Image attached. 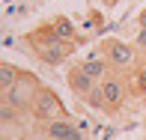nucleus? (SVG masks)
Wrapping results in <instances>:
<instances>
[{
    "label": "nucleus",
    "mask_w": 146,
    "mask_h": 140,
    "mask_svg": "<svg viewBox=\"0 0 146 140\" xmlns=\"http://www.w3.org/2000/svg\"><path fill=\"white\" fill-rule=\"evenodd\" d=\"M66 84H69L72 96H75L78 102H84V98H87L92 90H98V81H92V78L87 75V72L81 69V63L69 66V72H66Z\"/></svg>",
    "instance_id": "nucleus-6"
},
{
    "label": "nucleus",
    "mask_w": 146,
    "mask_h": 140,
    "mask_svg": "<svg viewBox=\"0 0 146 140\" xmlns=\"http://www.w3.org/2000/svg\"><path fill=\"white\" fill-rule=\"evenodd\" d=\"M48 27L57 33L63 42H69V45H78L81 42V33H78V27L72 24V18H66V15H57V18H51L48 21Z\"/></svg>",
    "instance_id": "nucleus-8"
},
{
    "label": "nucleus",
    "mask_w": 146,
    "mask_h": 140,
    "mask_svg": "<svg viewBox=\"0 0 146 140\" xmlns=\"http://www.w3.org/2000/svg\"><path fill=\"white\" fill-rule=\"evenodd\" d=\"M18 78H21V69H15L12 63H0V92L3 96L18 84Z\"/></svg>",
    "instance_id": "nucleus-11"
},
{
    "label": "nucleus",
    "mask_w": 146,
    "mask_h": 140,
    "mask_svg": "<svg viewBox=\"0 0 146 140\" xmlns=\"http://www.w3.org/2000/svg\"><path fill=\"white\" fill-rule=\"evenodd\" d=\"M81 69L87 72L92 81H98V84H102L104 78L113 72V69H110V63H108V60H104L102 54H92V57H87V60H81Z\"/></svg>",
    "instance_id": "nucleus-9"
},
{
    "label": "nucleus",
    "mask_w": 146,
    "mask_h": 140,
    "mask_svg": "<svg viewBox=\"0 0 146 140\" xmlns=\"http://www.w3.org/2000/svg\"><path fill=\"white\" fill-rule=\"evenodd\" d=\"M42 137L45 140H84V134L78 131V125L72 119H54V122L42 125Z\"/></svg>",
    "instance_id": "nucleus-7"
},
{
    "label": "nucleus",
    "mask_w": 146,
    "mask_h": 140,
    "mask_svg": "<svg viewBox=\"0 0 146 140\" xmlns=\"http://www.w3.org/2000/svg\"><path fill=\"white\" fill-rule=\"evenodd\" d=\"M33 122L45 125V122H54V119H72V113L66 110V104L60 102V96L51 86H42L33 98V110H30Z\"/></svg>",
    "instance_id": "nucleus-3"
},
{
    "label": "nucleus",
    "mask_w": 146,
    "mask_h": 140,
    "mask_svg": "<svg viewBox=\"0 0 146 140\" xmlns=\"http://www.w3.org/2000/svg\"><path fill=\"white\" fill-rule=\"evenodd\" d=\"M24 45H27V51L45 66H63L78 48V45L63 42V39L48 27V21H45L42 27H36L33 33H27V36H24Z\"/></svg>",
    "instance_id": "nucleus-1"
},
{
    "label": "nucleus",
    "mask_w": 146,
    "mask_h": 140,
    "mask_svg": "<svg viewBox=\"0 0 146 140\" xmlns=\"http://www.w3.org/2000/svg\"><path fill=\"white\" fill-rule=\"evenodd\" d=\"M98 54L110 63V69L113 72H125V69H134L137 63H140V51H137L134 42H122V39L116 36H108L98 42Z\"/></svg>",
    "instance_id": "nucleus-2"
},
{
    "label": "nucleus",
    "mask_w": 146,
    "mask_h": 140,
    "mask_svg": "<svg viewBox=\"0 0 146 140\" xmlns=\"http://www.w3.org/2000/svg\"><path fill=\"white\" fill-rule=\"evenodd\" d=\"M84 104H90L92 110H102V113H108V102H104V96H102V86L98 90H92L87 98H84Z\"/></svg>",
    "instance_id": "nucleus-12"
},
{
    "label": "nucleus",
    "mask_w": 146,
    "mask_h": 140,
    "mask_svg": "<svg viewBox=\"0 0 146 140\" xmlns=\"http://www.w3.org/2000/svg\"><path fill=\"white\" fill-rule=\"evenodd\" d=\"M140 27H146V9L137 12V30H140Z\"/></svg>",
    "instance_id": "nucleus-15"
},
{
    "label": "nucleus",
    "mask_w": 146,
    "mask_h": 140,
    "mask_svg": "<svg viewBox=\"0 0 146 140\" xmlns=\"http://www.w3.org/2000/svg\"><path fill=\"white\" fill-rule=\"evenodd\" d=\"M104 3H108V6H113V3H116V0H104Z\"/></svg>",
    "instance_id": "nucleus-16"
},
{
    "label": "nucleus",
    "mask_w": 146,
    "mask_h": 140,
    "mask_svg": "<svg viewBox=\"0 0 146 140\" xmlns=\"http://www.w3.org/2000/svg\"><path fill=\"white\" fill-rule=\"evenodd\" d=\"M98 86H102V96H104V102H108V116L119 113L122 104H125V98H128V92H131L125 75H122V72H110Z\"/></svg>",
    "instance_id": "nucleus-5"
},
{
    "label": "nucleus",
    "mask_w": 146,
    "mask_h": 140,
    "mask_svg": "<svg viewBox=\"0 0 146 140\" xmlns=\"http://www.w3.org/2000/svg\"><path fill=\"white\" fill-rule=\"evenodd\" d=\"M128 86H131V92H134V96L146 98V63H137L134 69H131V75H128Z\"/></svg>",
    "instance_id": "nucleus-10"
},
{
    "label": "nucleus",
    "mask_w": 146,
    "mask_h": 140,
    "mask_svg": "<svg viewBox=\"0 0 146 140\" xmlns=\"http://www.w3.org/2000/svg\"><path fill=\"white\" fill-rule=\"evenodd\" d=\"M134 45H137V51H140V54H146V27H140V30H137Z\"/></svg>",
    "instance_id": "nucleus-14"
},
{
    "label": "nucleus",
    "mask_w": 146,
    "mask_h": 140,
    "mask_svg": "<svg viewBox=\"0 0 146 140\" xmlns=\"http://www.w3.org/2000/svg\"><path fill=\"white\" fill-rule=\"evenodd\" d=\"M18 116H21V113L12 107L9 102H0V119H3V125H15V122H18Z\"/></svg>",
    "instance_id": "nucleus-13"
},
{
    "label": "nucleus",
    "mask_w": 146,
    "mask_h": 140,
    "mask_svg": "<svg viewBox=\"0 0 146 140\" xmlns=\"http://www.w3.org/2000/svg\"><path fill=\"white\" fill-rule=\"evenodd\" d=\"M39 90H42L39 78H36V75H30V72H21L18 84L3 96V102H9L18 113H30V110H33V98H36V92H39Z\"/></svg>",
    "instance_id": "nucleus-4"
}]
</instances>
